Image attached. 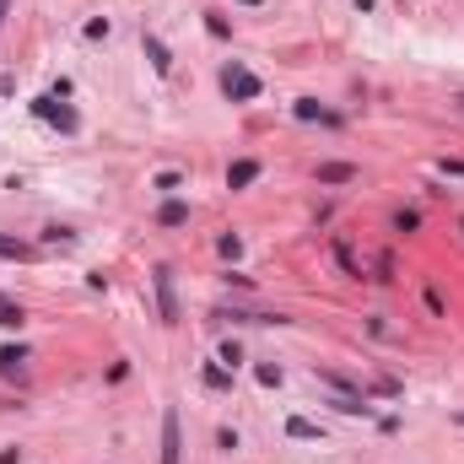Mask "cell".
Segmentation results:
<instances>
[{
  "label": "cell",
  "mask_w": 464,
  "mask_h": 464,
  "mask_svg": "<svg viewBox=\"0 0 464 464\" xmlns=\"http://www.w3.org/2000/svg\"><path fill=\"white\" fill-rule=\"evenodd\" d=\"M221 92H227L232 103H254V98H259V76L248 71V65L232 60L227 71H221Z\"/></svg>",
  "instance_id": "6da1fadb"
},
{
  "label": "cell",
  "mask_w": 464,
  "mask_h": 464,
  "mask_svg": "<svg viewBox=\"0 0 464 464\" xmlns=\"http://www.w3.org/2000/svg\"><path fill=\"white\" fill-rule=\"evenodd\" d=\"M157 308H162V324H178V292H173V270L168 265H157Z\"/></svg>",
  "instance_id": "7a4b0ae2"
},
{
  "label": "cell",
  "mask_w": 464,
  "mask_h": 464,
  "mask_svg": "<svg viewBox=\"0 0 464 464\" xmlns=\"http://www.w3.org/2000/svg\"><path fill=\"white\" fill-rule=\"evenodd\" d=\"M162 464H183V443H178V410L162 415Z\"/></svg>",
  "instance_id": "3957f363"
},
{
  "label": "cell",
  "mask_w": 464,
  "mask_h": 464,
  "mask_svg": "<svg viewBox=\"0 0 464 464\" xmlns=\"http://www.w3.org/2000/svg\"><path fill=\"white\" fill-rule=\"evenodd\" d=\"M254 178H259V162L254 157H243V162H232V168H227V189H248Z\"/></svg>",
  "instance_id": "277c9868"
},
{
  "label": "cell",
  "mask_w": 464,
  "mask_h": 464,
  "mask_svg": "<svg viewBox=\"0 0 464 464\" xmlns=\"http://www.w3.org/2000/svg\"><path fill=\"white\" fill-rule=\"evenodd\" d=\"M286 438H297V443H318V438H324V427H318V421H308V415H292V421H286Z\"/></svg>",
  "instance_id": "5b68a950"
},
{
  "label": "cell",
  "mask_w": 464,
  "mask_h": 464,
  "mask_svg": "<svg viewBox=\"0 0 464 464\" xmlns=\"http://www.w3.org/2000/svg\"><path fill=\"white\" fill-rule=\"evenodd\" d=\"M33 109L44 114V119H54V124H60V130H76V114H71V109H60V103H54V98H38Z\"/></svg>",
  "instance_id": "8992f818"
},
{
  "label": "cell",
  "mask_w": 464,
  "mask_h": 464,
  "mask_svg": "<svg viewBox=\"0 0 464 464\" xmlns=\"http://www.w3.org/2000/svg\"><path fill=\"white\" fill-rule=\"evenodd\" d=\"M22 362H27V346H0V373L6 378H22Z\"/></svg>",
  "instance_id": "52a82bcc"
},
{
  "label": "cell",
  "mask_w": 464,
  "mask_h": 464,
  "mask_svg": "<svg viewBox=\"0 0 464 464\" xmlns=\"http://www.w3.org/2000/svg\"><path fill=\"white\" fill-rule=\"evenodd\" d=\"M356 168L351 162H318V183H351Z\"/></svg>",
  "instance_id": "ba28073f"
},
{
  "label": "cell",
  "mask_w": 464,
  "mask_h": 464,
  "mask_svg": "<svg viewBox=\"0 0 464 464\" xmlns=\"http://www.w3.org/2000/svg\"><path fill=\"white\" fill-rule=\"evenodd\" d=\"M297 119H318V124H341V114H330V109H318L313 98H297Z\"/></svg>",
  "instance_id": "9c48e42d"
},
{
  "label": "cell",
  "mask_w": 464,
  "mask_h": 464,
  "mask_svg": "<svg viewBox=\"0 0 464 464\" xmlns=\"http://www.w3.org/2000/svg\"><path fill=\"white\" fill-rule=\"evenodd\" d=\"M157 221L162 227H183V221H189V206H183V200H168V206L157 211Z\"/></svg>",
  "instance_id": "30bf717a"
},
{
  "label": "cell",
  "mask_w": 464,
  "mask_h": 464,
  "mask_svg": "<svg viewBox=\"0 0 464 464\" xmlns=\"http://www.w3.org/2000/svg\"><path fill=\"white\" fill-rule=\"evenodd\" d=\"M146 54H151V65H157V71H173V54H168V44H162V38L146 33Z\"/></svg>",
  "instance_id": "8fae6325"
},
{
  "label": "cell",
  "mask_w": 464,
  "mask_h": 464,
  "mask_svg": "<svg viewBox=\"0 0 464 464\" xmlns=\"http://www.w3.org/2000/svg\"><path fill=\"white\" fill-rule=\"evenodd\" d=\"M259 383H265V389H276V383H281V367H270V362H259V373H254Z\"/></svg>",
  "instance_id": "7c38bea8"
},
{
  "label": "cell",
  "mask_w": 464,
  "mask_h": 464,
  "mask_svg": "<svg viewBox=\"0 0 464 464\" xmlns=\"http://www.w3.org/2000/svg\"><path fill=\"white\" fill-rule=\"evenodd\" d=\"M221 362H227V367H238V362H243V351H238V341H227V346H221Z\"/></svg>",
  "instance_id": "4fadbf2b"
},
{
  "label": "cell",
  "mask_w": 464,
  "mask_h": 464,
  "mask_svg": "<svg viewBox=\"0 0 464 464\" xmlns=\"http://www.w3.org/2000/svg\"><path fill=\"white\" fill-rule=\"evenodd\" d=\"M206 383H211V389H227L232 378H227V373H221V367H206Z\"/></svg>",
  "instance_id": "5bb4252c"
},
{
  "label": "cell",
  "mask_w": 464,
  "mask_h": 464,
  "mask_svg": "<svg viewBox=\"0 0 464 464\" xmlns=\"http://www.w3.org/2000/svg\"><path fill=\"white\" fill-rule=\"evenodd\" d=\"M11 92H16V81H11V76H0V98H11Z\"/></svg>",
  "instance_id": "9a60e30c"
},
{
  "label": "cell",
  "mask_w": 464,
  "mask_h": 464,
  "mask_svg": "<svg viewBox=\"0 0 464 464\" xmlns=\"http://www.w3.org/2000/svg\"><path fill=\"white\" fill-rule=\"evenodd\" d=\"M6 16H11V0H0V27H6Z\"/></svg>",
  "instance_id": "2e32d148"
},
{
  "label": "cell",
  "mask_w": 464,
  "mask_h": 464,
  "mask_svg": "<svg viewBox=\"0 0 464 464\" xmlns=\"http://www.w3.org/2000/svg\"><path fill=\"white\" fill-rule=\"evenodd\" d=\"M0 308H11V303H6V297H0Z\"/></svg>",
  "instance_id": "e0dca14e"
},
{
  "label": "cell",
  "mask_w": 464,
  "mask_h": 464,
  "mask_svg": "<svg viewBox=\"0 0 464 464\" xmlns=\"http://www.w3.org/2000/svg\"><path fill=\"white\" fill-rule=\"evenodd\" d=\"M459 427H464V415H459Z\"/></svg>",
  "instance_id": "ac0fdd59"
}]
</instances>
